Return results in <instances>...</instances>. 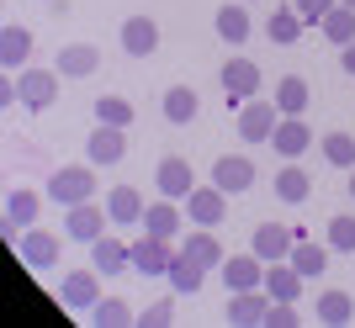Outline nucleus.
Here are the masks:
<instances>
[{"label":"nucleus","instance_id":"1","mask_svg":"<svg viewBox=\"0 0 355 328\" xmlns=\"http://www.w3.org/2000/svg\"><path fill=\"white\" fill-rule=\"evenodd\" d=\"M96 164H64L48 175V201H59V207H80V201H96Z\"/></svg>","mask_w":355,"mask_h":328},{"label":"nucleus","instance_id":"2","mask_svg":"<svg viewBox=\"0 0 355 328\" xmlns=\"http://www.w3.org/2000/svg\"><path fill=\"white\" fill-rule=\"evenodd\" d=\"M106 223H112V212H106L101 201H80V207H64V239L85 244V249L106 233Z\"/></svg>","mask_w":355,"mask_h":328},{"label":"nucleus","instance_id":"3","mask_svg":"<svg viewBox=\"0 0 355 328\" xmlns=\"http://www.w3.org/2000/svg\"><path fill=\"white\" fill-rule=\"evenodd\" d=\"M270 291L266 286H254V291H228V307H223V318L234 328H266V318H270Z\"/></svg>","mask_w":355,"mask_h":328},{"label":"nucleus","instance_id":"4","mask_svg":"<svg viewBox=\"0 0 355 328\" xmlns=\"http://www.w3.org/2000/svg\"><path fill=\"white\" fill-rule=\"evenodd\" d=\"M276 122H282L276 101H260V95H254V101L239 106V138H244V143H270Z\"/></svg>","mask_w":355,"mask_h":328},{"label":"nucleus","instance_id":"5","mask_svg":"<svg viewBox=\"0 0 355 328\" xmlns=\"http://www.w3.org/2000/svg\"><path fill=\"white\" fill-rule=\"evenodd\" d=\"M218 80H223L228 106H244V101H254V90H260V64H254V59H228Z\"/></svg>","mask_w":355,"mask_h":328},{"label":"nucleus","instance_id":"6","mask_svg":"<svg viewBox=\"0 0 355 328\" xmlns=\"http://www.w3.org/2000/svg\"><path fill=\"white\" fill-rule=\"evenodd\" d=\"M218 275H223V286H228V291H254V286H266V259H260V254H228V259H223L218 265Z\"/></svg>","mask_w":355,"mask_h":328},{"label":"nucleus","instance_id":"7","mask_svg":"<svg viewBox=\"0 0 355 328\" xmlns=\"http://www.w3.org/2000/svg\"><path fill=\"white\" fill-rule=\"evenodd\" d=\"M16 254L27 259V270H53L59 265V233H48V228H21Z\"/></svg>","mask_w":355,"mask_h":328},{"label":"nucleus","instance_id":"8","mask_svg":"<svg viewBox=\"0 0 355 328\" xmlns=\"http://www.w3.org/2000/svg\"><path fill=\"white\" fill-rule=\"evenodd\" d=\"M186 217H191L196 228H218L223 217H228V191H223V185H196V191L186 196Z\"/></svg>","mask_w":355,"mask_h":328},{"label":"nucleus","instance_id":"9","mask_svg":"<svg viewBox=\"0 0 355 328\" xmlns=\"http://www.w3.org/2000/svg\"><path fill=\"white\" fill-rule=\"evenodd\" d=\"M175 239H154V233H144V239L133 244V270L138 275H170V265H175V254L180 249H170Z\"/></svg>","mask_w":355,"mask_h":328},{"label":"nucleus","instance_id":"10","mask_svg":"<svg viewBox=\"0 0 355 328\" xmlns=\"http://www.w3.org/2000/svg\"><path fill=\"white\" fill-rule=\"evenodd\" d=\"M59 69H21V80H16V95H21V106H32V111H43V106H53V95H59Z\"/></svg>","mask_w":355,"mask_h":328},{"label":"nucleus","instance_id":"11","mask_svg":"<svg viewBox=\"0 0 355 328\" xmlns=\"http://www.w3.org/2000/svg\"><path fill=\"white\" fill-rule=\"evenodd\" d=\"M59 302L64 307H96V302H101V270L90 265V270H69V275H64V286H59Z\"/></svg>","mask_w":355,"mask_h":328},{"label":"nucleus","instance_id":"12","mask_svg":"<svg viewBox=\"0 0 355 328\" xmlns=\"http://www.w3.org/2000/svg\"><path fill=\"white\" fill-rule=\"evenodd\" d=\"M122 154H128V127H101L96 122V133L85 138V159L101 170V164H117Z\"/></svg>","mask_w":355,"mask_h":328},{"label":"nucleus","instance_id":"13","mask_svg":"<svg viewBox=\"0 0 355 328\" xmlns=\"http://www.w3.org/2000/svg\"><path fill=\"white\" fill-rule=\"evenodd\" d=\"M292 244H297L292 228H282V223H260V228H254V239H250V249L260 254L266 265H276V259H292Z\"/></svg>","mask_w":355,"mask_h":328},{"label":"nucleus","instance_id":"14","mask_svg":"<svg viewBox=\"0 0 355 328\" xmlns=\"http://www.w3.org/2000/svg\"><path fill=\"white\" fill-rule=\"evenodd\" d=\"M212 185H223L228 196H244L254 185V164L244 159V154H223V159L212 164Z\"/></svg>","mask_w":355,"mask_h":328},{"label":"nucleus","instance_id":"15","mask_svg":"<svg viewBox=\"0 0 355 328\" xmlns=\"http://www.w3.org/2000/svg\"><path fill=\"white\" fill-rule=\"evenodd\" d=\"M154 180H159V196H170V201H186V196L196 191V180H191V164L180 159V154H170V159H159V170H154Z\"/></svg>","mask_w":355,"mask_h":328},{"label":"nucleus","instance_id":"16","mask_svg":"<svg viewBox=\"0 0 355 328\" xmlns=\"http://www.w3.org/2000/svg\"><path fill=\"white\" fill-rule=\"evenodd\" d=\"M270 143H276L282 159H302V154L313 149V127L302 117H282V122H276V133H270Z\"/></svg>","mask_w":355,"mask_h":328},{"label":"nucleus","instance_id":"17","mask_svg":"<svg viewBox=\"0 0 355 328\" xmlns=\"http://www.w3.org/2000/svg\"><path fill=\"white\" fill-rule=\"evenodd\" d=\"M53 69H59L64 80H85V75H96V69H101V48H90V43H69V48H59Z\"/></svg>","mask_w":355,"mask_h":328},{"label":"nucleus","instance_id":"18","mask_svg":"<svg viewBox=\"0 0 355 328\" xmlns=\"http://www.w3.org/2000/svg\"><path fill=\"white\" fill-rule=\"evenodd\" d=\"M90 265L101 270V275H122V270H133V244H122V239H96L90 244Z\"/></svg>","mask_w":355,"mask_h":328},{"label":"nucleus","instance_id":"19","mask_svg":"<svg viewBox=\"0 0 355 328\" xmlns=\"http://www.w3.org/2000/svg\"><path fill=\"white\" fill-rule=\"evenodd\" d=\"M180 223H186V212H180L170 196H159V201H148V207H144V233H154V239H175Z\"/></svg>","mask_w":355,"mask_h":328},{"label":"nucleus","instance_id":"20","mask_svg":"<svg viewBox=\"0 0 355 328\" xmlns=\"http://www.w3.org/2000/svg\"><path fill=\"white\" fill-rule=\"evenodd\" d=\"M302 286H308V275H297L292 259H276V265H266V291L276 302H297L302 297Z\"/></svg>","mask_w":355,"mask_h":328},{"label":"nucleus","instance_id":"21","mask_svg":"<svg viewBox=\"0 0 355 328\" xmlns=\"http://www.w3.org/2000/svg\"><path fill=\"white\" fill-rule=\"evenodd\" d=\"M122 48H128L133 59H148V53L159 48V21H148V16H128V21H122Z\"/></svg>","mask_w":355,"mask_h":328},{"label":"nucleus","instance_id":"22","mask_svg":"<svg viewBox=\"0 0 355 328\" xmlns=\"http://www.w3.org/2000/svg\"><path fill=\"white\" fill-rule=\"evenodd\" d=\"M144 191L138 185H112L106 191V212H112V223H144Z\"/></svg>","mask_w":355,"mask_h":328},{"label":"nucleus","instance_id":"23","mask_svg":"<svg viewBox=\"0 0 355 328\" xmlns=\"http://www.w3.org/2000/svg\"><path fill=\"white\" fill-rule=\"evenodd\" d=\"M27 53H32V32L27 27H0V69H6V75H16V69H21V64H27Z\"/></svg>","mask_w":355,"mask_h":328},{"label":"nucleus","instance_id":"24","mask_svg":"<svg viewBox=\"0 0 355 328\" xmlns=\"http://www.w3.org/2000/svg\"><path fill=\"white\" fill-rule=\"evenodd\" d=\"M302 32H308V21L297 16V6H276V11H270V21H266V37H270L276 48H292Z\"/></svg>","mask_w":355,"mask_h":328},{"label":"nucleus","instance_id":"25","mask_svg":"<svg viewBox=\"0 0 355 328\" xmlns=\"http://www.w3.org/2000/svg\"><path fill=\"white\" fill-rule=\"evenodd\" d=\"M164 281L175 286V297H196V291H202V281H207V265H196L191 254L180 249V254H175V265H170V275H164Z\"/></svg>","mask_w":355,"mask_h":328},{"label":"nucleus","instance_id":"26","mask_svg":"<svg viewBox=\"0 0 355 328\" xmlns=\"http://www.w3.org/2000/svg\"><path fill=\"white\" fill-rule=\"evenodd\" d=\"M37 212H43V196L27 191V185L6 196V228H11V233H16V228H32V223H37Z\"/></svg>","mask_w":355,"mask_h":328},{"label":"nucleus","instance_id":"27","mask_svg":"<svg viewBox=\"0 0 355 328\" xmlns=\"http://www.w3.org/2000/svg\"><path fill=\"white\" fill-rule=\"evenodd\" d=\"M313 318H318V323H329V328L350 323V318H355L350 291H318V302H313Z\"/></svg>","mask_w":355,"mask_h":328},{"label":"nucleus","instance_id":"28","mask_svg":"<svg viewBox=\"0 0 355 328\" xmlns=\"http://www.w3.org/2000/svg\"><path fill=\"white\" fill-rule=\"evenodd\" d=\"M180 249L191 254L196 265H207V270H218L223 259H228V254H223V244H218V233H212V228H196V233H186V244H180Z\"/></svg>","mask_w":355,"mask_h":328},{"label":"nucleus","instance_id":"29","mask_svg":"<svg viewBox=\"0 0 355 328\" xmlns=\"http://www.w3.org/2000/svg\"><path fill=\"white\" fill-rule=\"evenodd\" d=\"M196 111H202V101H196V90H191V85H170V90H164V122L186 127Z\"/></svg>","mask_w":355,"mask_h":328},{"label":"nucleus","instance_id":"30","mask_svg":"<svg viewBox=\"0 0 355 328\" xmlns=\"http://www.w3.org/2000/svg\"><path fill=\"white\" fill-rule=\"evenodd\" d=\"M276 111H282V117H302V111H308V80L302 75L276 80Z\"/></svg>","mask_w":355,"mask_h":328},{"label":"nucleus","instance_id":"31","mask_svg":"<svg viewBox=\"0 0 355 328\" xmlns=\"http://www.w3.org/2000/svg\"><path fill=\"white\" fill-rule=\"evenodd\" d=\"M308 196H313V180H308V170L286 164L282 175H276V201H286V207H302Z\"/></svg>","mask_w":355,"mask_h":328},{"label":"nucleus","instance_id":"32","mask_svg":"<svg viewBox=\"0 0 355 328\" xmlns=\"http://www.w3.org/2000/svg\"><path fill=\"white\" fill-rule=\"evenodd\" d=\"M90 323H96V328H133L138 313H133L122 297H101L96 307H90Z\"/></svg>","mask_w":355,"mask_h":328},{"label":"nucleus","instance_id":"33","mask_svg":"<svg viewBox=\"0 0 355 328\" xmlns=\"http://www.w3.org/2000/svg\"><path fill=\"white\" fill-rule=\"evenodd\" d=\"M90 111H96V122H101V127H133V101H128V95H96V106H90Z\"/></svg>","mask_w":355,"mask_h":328},{"label":"nucleus","instance_id":"34","mask_svg":"<svg viewBox=\"0 0 355 328\" xmlns=\"http://www.w3.org/2000/svg\"><path fill=\"white\" fill-rule=\"evenodd\" d=\"M218 37L244 48V37H250V6H218Z\"/></svg>","mask_w":355,"mask_h":328},{"label":"nucleus","instance_id":"35","mask_svg":"<svg viewBox=\"0 0 355 328\" xmlns=\"http://www.w3.org/2000/svg\"><path fill=\"white\" fill-rule=\"evenodd\" d=\"M318 32H324V37H329L334 48L355 43V11H350V6H334V11H329L324 21H318Z\"/></svg>","mask_w":355,"mask_h":328},{"label":"nucleus","instance_id":"36","mask_svg":"<svg viewBox=\"0 0 355 328\" xmlns=\"http://www.w3.org/2000/svg\"><path fill=\"white\" fill-rule=\"evenodd\" d=\"M292 265H297V275H324V265H329V249H318V244H308V239H297L292 244Z\"/></svg>","mask_w":355,"mask_h":328},{"label":"nucleus","instance_id":"37","mask_svg":"<svg viewBox=\"0 0 355 328\" xmlns=\"http://www.w3.org/2000/svg\"><path fill=\"white\" fill-rule=\"evenodd\" d=\"M324 159L334 170H355V133H324Z\"/></svg>","mask_w":355,"mask_h":328},{"label":"nucleus","instance_id":"38","mask_svg":"<svg viewBox=\"0 0 355 328\" xmlns=\"http://www.w3.org/2000/svg\"><path fill=\"white\" fill-rule=\"evenodd\" d=\"M329 249L355 254V217H329Z\"/></svg>","mask_w":355,"mask_h":328},{"label":"nucleus","instance_id":"39","mask_svg":"<svg viewBox=\"0 0 355 328\" xmlns=\"http://www.w3.org/2000/svg\"><path fill=\"white\" fill-rule=\"evenodd\" d=\"M170 323H175V307H170V302H154V307L138 313V328H170Z\"/></svg>","mask_w":355,"mask_h":328},{"label":"nucleus","instance_id":"40","mask_svg":"<svg viewBox=\"0 0 355 328\" xmlns=\"http://www.w3.org/2000/svg\"><path fill=\"white\" fill-rule=\"evenodd\" d=\"M292 6H297V16H302L308 27H318V21H324V16L340 6V0H292Z\"/></svg>","mask_w":355,"mask_h":328},{"label":"nucleus","instance_id":"41","mask_svg":"<svg viewBox=\"0 0 355 328\" xmlns=\"http://www.w3.org/2000/svg\"><path fill=\"white\" fill-rule=\"evenodd\" d=\"M302 323V313H297L292 302H270V318H266V328H297Z\"/></svg>","mask_w":355,"mask_h":328},{"label":"nucleus","instance_id":"42","mask_svg":"<svg viewBox=\"0 0 355 328\" xmlns=\"http://www.w3.org/2000/svg\"><path fill=\"white\" fill-rule=\"evenodd\" d=\"M340 64H345V75L355 80V43H345V48H340Z\"/></svg>","mask_w":355,"mask_h":328},{"label":"nucleus","instance_id":"43","mask_svg":"<svg viewBox=\"0 0 355 328\" xmlns=\"http://www.w3.org/2000/svg\"><path fill=\"white\" fill-rule=\"evenodd\" d=\"M350 201H355V170H350Z\"/></svg>","mask_w":355,"mask_h":328},{"label":"nucleus","instance_id":"44","mask_svg":"<svg viewBox=\"0 0 355 328\" xmlns=\"http://www.w3.org/2000/svg\"><path fill=\"white\" fill-rule=\"evenodd\" d=\"M340 6H350V11H355V0H340Z\"/></svg>","mask_w":355,"mask_h":328}]
</instances>
